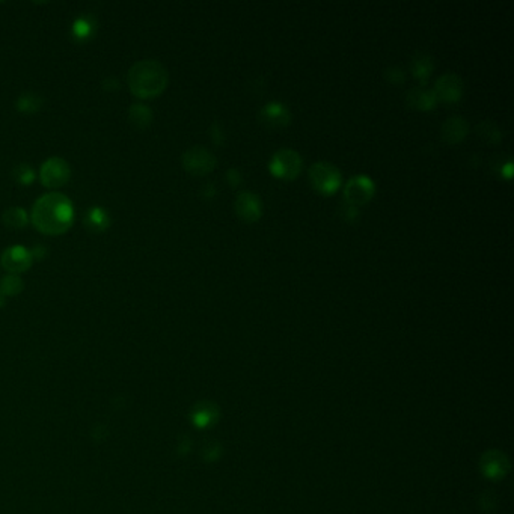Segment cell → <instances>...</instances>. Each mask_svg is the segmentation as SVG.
Wrapping results in <instances>:
<instances>
[{
    "mask_svg": "<svg viewBox=\"0 0 514 514\" xmlns=\"http://www.w3.org/2000/svg\"><path fill=\"white\" fill-rule=\"evenodd\" d=\"M476 132L483 139H486L487 142H498L502 136L499 127L492 121H481L476 125Z\"/></svg>",
    "mask_w": 514,
    "mask_h": 514,
    "instance_id": "22",
    "label": "cell"
},
{
    "mask_svg": "<svg viewBox=\"0 0 514 514\" xmlns=\"http://www.w3.org/2000/svg\"><path fill=\"white\" fill-rule=\"evenodd\" d=\"M72 175L68 163L61 157L47 159L40 169V180L45 187L56 189V187L64 185Z\"/></svg>",
    "mask_w": 514,
    "mask_h": 514,
    "instance_id": "7",
    "label": "cell"
},
{
    "mask_svg": "<svg viewBox=\"0 0 514 514\" xmlns=\"http://www.w3.org/2000/svg\"><path fill=\"white\" fill-rule=\"evenodd\" d=\"M384 77H387L391 84H401L404 80V72L399 65H391L384 69Z\"/></svg>",
    "mask_w": 514,
    "mask_h": 514,
    "instance_id": "25",
    "label": "cell"
},
{
    "mask_svg": "<svg viewBox=\"0 0 514 514\" xmlns=\"http://www.w3.org/2000/svg\"><path fill=\"white\" fill-rule=\"evenodd\" d=\"M42 106V98L38 96V93L33 92H26L20 96V98L17 100V109L23 113H33L40 110Z\"/></svg>",
    "mask_w": 514,
    "mask_h": 514,
    "instance_id": "20",
    "label": "cell"
},
{
    "mask_svg": "<svg viewBox=\"0 0 514 514\" xmlns=\"http://www.w3.org/2000/svg\"><path fill=\"white\" fill-rule=\"evenodd\" d=\"M344 216L348 220H353V219H356L359 216V210L356 207H353V205H348L347 204V207L344 210Z\"/></svg>",
    "mask_w": 514,
    "mask_h": 514,
    "instance_id": "27",
    "label": "cell"
},
{
    "mask_svg": "<svg viewBox=\"0 0 514 514\" xmlns=\"http://www.w3.org/2000/svg\"><path fill=\"white\" fill-rule=\"evenodd\" d=\"M190 418H192V423L196 427L207 428L210 426H213L219 419V409L215 403L201 401L193 407Z\"/></svg>",
    "mask_w": 514,
    "mask_h": 514,
    "instance_id": "15",
    "label": "cell"
},
{
    "mask_svg": "<svg viewBox=\"0 0 514 514\" xmlns=\"http://www.w3.org/2000/svg\"><path fill=\"white\" fill-rule=\"evenodd\" d=\"M130 121L137 128H145L153 121V112L144 104H135V106L130 108Z\"/></svg>",
    "mask_w": 514,
    "mask_h": 514,
    "instance_id": "19",
    "label": "cell"
},
{
    "mask_svg": "<svg viewBox=\"0 0 514 514\" xmlns=\"http://www.w3.org/2000/svg\"><path fill=\"white\" fill-rule=\"evenodd\" d=\"M13 173H14V178L17 180V183H20L23 185H29L35 180V171L32 169L30 165H26V163H21V165L16 166Z\"/></svg>",
    "mask_w": 514,
    "mask_h": 514,
    "instance_id": "23",
    "label": "cell"
},
{
    "mask_svg": "<svg viewBox=\"0 0 514 514\" xmlns=\"http://www.w3.org/2000/svg\"><path fill=\"white\" fill-rule=\"evenodd\" d=\"M433 67H435L433 57H431L426 52H418L412 57V62H411L412 73H413L415 77L421 79L423 81L428 79V76L431 74V72H433Z\"/></svg>",
    "mask_w": 514,
    "mask_h": 514,
    "instance_id": "17",
    "label": "cell"
},
{
    "mask_svg": "<svg viewBox=\"0 0 514 514\" xmlns=\"http://www.w3.org/2000/svg\"><path fill=\"white\" fill-rule=\"evenodd\" d=\"M5 299H6V296L4 295V291L0 290V308H2L5 305Z\"/></svg>",
    "mask_w": 514,
    "mask_h": 514,
    "instance_id": "29",
    "label": "cell"
},
{
    "mask_svg": "<svg viewBox=\"0 0 514 514\" xmlns=\"http://www.w3.org/2000/svg\"><path fill=\"white\" fill-rule=\"evenodd\" d=\"M85 225L88 227L89 231L100 232V231L109 228L110 217L103 207H98V205L92 207L88 210V213L85 216Z\"/></svg>",
    "mask_w": 514,
    "mask_h": 514,
    "instance_id": "16",
    "label": "cell"
},
{
    "mask_svg": "<svg viewBox=\"0 0 514 514\" xmlns=\"http://www.w3.org/2000/svg\"><path fill=\"white\" fill-rule=\"evenodd\" d=\"M23 288H25V284H23V280L18 275H13L9 273L6 276L2 278V280H0V290L4 291V295L8 297V296H17L20 295Z\"/></svg>",
    "mask_w": 514,
    "mask_h": 514,
    "instance_id": "21",
    "label": "cell"
},
{
    "mask_svg": "<svg viewBox=\"0 0 514 514\" xmlns=\"http://www.w3.org/2000/svg\"><path fill=\"white\" fill-rule=\"evenodd\" d=\"M169 81L166 67L156 59L139 61L128 69L127 84L139 98H154L165 91Z\"/></svg>",
    "mask_w": 514,
    "mask_h": 514,
    "instance_id": "2",
    "label": "cell"
},
{
    "mask_svg": "<svg viewBox=\"0 0 514 514\" xmlns=\"http://www.w3.org/2000/svg\"><path fill=\"white\" fill-rule=\"evenodd\" d=\"M227 178L231 181V184L236 185V184H239V183L241 181V173H240V171H239V169H236V168H231V169L227 172Z\"/></svg>",
    "mask_w": 514,
    "mask_h": 514,
    "instance_id": "26",
    "label": "cell"
},
{
    "mask_svg": "<svg viewBox=\"0 0 514 514\" xmlns=\"http://www.w3.org/2000/svg\"><path fill=\"white\" fill-rule=\"evenodd\" d=\"M469 130V124L463 118V116H450V118L442 124V137L450 144H457L467 135Z\"/></svg>",
    "mask_w": 514,
    "mask_h": 514,
    "instance_id": "14",
    "label": "cell"
},
{
    "mask_svg": "<svg viewBox=\"0 0 514 514\" xmlns=\"http://www.w3.org/2000/svg\"><path fill=\"white\" fill-rule=\"evenodd\" d=\"M183 166L190 173L204 175L212 172L216 166V156L210 149L196 145L183 154Z\"/></svg>",
    "mask_w": 514,
    "mask_h": 514,
    "instance_id": "6",
    "label": "cell"
},
{
    "mask_svg": "<svg viewBox=\"0 0 514 514\" xmlns=\"http://www.w3.org/2000/svg\"><path fill=\"white\" fill-rule=\"evenodd\" d=\"M303 165L302 156L296 149L280 148L270 159V171L279 178H295Z\"/></svg>",
    "mask_w": 514,
    "mask_h": 514,
    "instance_id": "4",
    "label": "cell"
},
{
    "mask_svg": "<svg viewBox=\"0 0 514 514\" xmlns=\"http://www.w3.org/2000/svg\"><path fill=\"white\" fill-rule=\"evenodd\" d=\"M309 178L312 185L321 193L329 195L341 184V172L329 161H315L309 168Z\"/></svg>",
    "mask_w": 514,
    "mask_h": 514,
    "instance_id": "3",
    "label": "cell"
},
{
    "mask_svg": "<svg viewBox=\"0 0 514 514\" xmlns=\"http://www.w3.org/2000/svg\"><path fill=\"white\" fill-rule=\"evenodd\" d=\"M511 163H507V165L504 166V168H502V169H504V172H506V175H507V177H510V175H511Z\"/></svg>",
    "mask_w": 514,
    "mask_h": 514,
    "instance_id": "28",
    "label": "cell"
},
{
    "mask_svg": "<svg viewBox=\"0 0 514 514\" xmlns=\"http://www.w3.org/2000/svg\"><path fill=\"white\" fill-rule=\"evenodd\" d=\"M483 474L490 480H501L510 469L508 459L501 451H487L480 462Z\"/></svg>",
    "mask_w": 514,
    "mask_h": 514,
    "instance_id": "11",
    "label": "cell"
},
{
    "mask_svg": "<svg viewBox=\"0 0 514 514\" xmlns=\"http://www.w3.org/2000/svg\"><path fill=\"white\" fill-rule=\"evenodd\" d=\"M433 91H435L436 98H440L447 103L459 101L463 93V81L457 74H454V73L442 74L436 80Z\"/></svg>",
    "mask_w": 514,
    "mask_h": 514,
    "instance_id": "10",
    "label": "cell"
},
{
    "mask_svg": "<svg viewBox=\"0 0 514 514\" xmlns=\"http://www.w3.org/2000/svg\"><path fill=\"white\" fill-rule=\"evenodd\" d=\"M32 261V253L25 246H11L2 253V265L13 275L29 270Z\"/></svg>",
    "mask_w": 514,
    "mask_h": 514,
    "instance_id": "9",
    "label": "cell"
},
{
    "mask_svg": "<svg viewBox=\"0 0 514 514\" xmlns=\"http://www.w3.org/2000/svg\"><path fill=\"white\" fill-rule=\"evenodd\" d=\"M28 213L21 207H9L2 215L4 224L11 229H21L28 225Z\"/></svg>",
    "mask_w": 514,
    "mask_h": 514,
    "instance_id": "18",
    "label": "cell"
},
{
    "mask_svg": "<svg viewBox=\"0 0 514 514\" xmlns=\"http://www.w3.org/2000/svg\"><path fill=\"white\" fill-rule=\"evenodd\" d=\"M93 30V25L88 20V18H77L73 23V33L76 35V38L79 40H85L88 37H91V33Z\"/></svg>",
    "mask_w": 514,
    "mask_h": 514,
    "instance_id": "24",
    "label": "cell"
},
{
    "mask_svg": "<svg viewBox=\"0 0 514 514\" xmlns=\"http://www.w3.org/2000/svg\"><path fill=\"white\" fill-rule=\"evenodd\" d=\"M406 101L411 108L419 110H428L436 104L438 98L435 96V91L427 86H415L409 89L406 93Z\"/></svg>",
    "mask_w": 514,
    "mask_h": 514,
    "instance_id": "13",
    "label": "cell"
},
{
    "mask_svg": "<svg viewBox=\"0 0 514 514\" xmlns=\"http://www.w3.org/2000/svg\"><path fill=\"white\" fill-rule=\"evenodd\" d=\"M374 192H376V184L368 177V175L359 173L350 178L344 187V198L348 205H364L368 202Z\"/></svg>",
    "mask_w": 514,
    "mask_h": 514,
    "instance_id": "5",
    "label": "cell"
},
{
    "mask_svg": "<svg viewBox=\"0 0 514 514\" xmlns=\"http://www.w3.org/2000/svg\"><path fill=\"white\" fill-rule=\"evenodd\" d=\"M32 224L47 236H59L72 228L74 222V207L68 198L59 192L42 195L32 208Z\"/></svg>",
    "mask_w": 514,
    "mask_h": 514,
    "instance_id": "1",
    "label": "cell"
},
{
    "mask_svg": "<svg viewBox=\"0 0 514 514\" xmlns=\"http://www.w3.org/2000/svg\"><path fill=\"white\" fill-rule=\"evenodd\" d=\"M236 213L248 222H253L258 219L263 213V201L261 198L252 190H243L236 196L234 201Z\"/></svg>",
    "mask_w": 514,
    "mask_h": 514,
    "instance_id": "8",
    "label": "cell"
},
{
    "mask_svg": "<svg viewBox=\"0 0 514 514\" xmlns=\"http://www.w3.org/2000/svg\"><path fill=\"white\" fill-rule=\"evenodd\" d=\"M260 118L264 124L270 127H282L290 122V110L285 104L279 101H272L265 104V106L260 112Z\"/></svg>",
    "mask_w": 514,
    "mask_h": 514,
    "instance_id": "12",
    "label": "cell"
}]
</instances>
